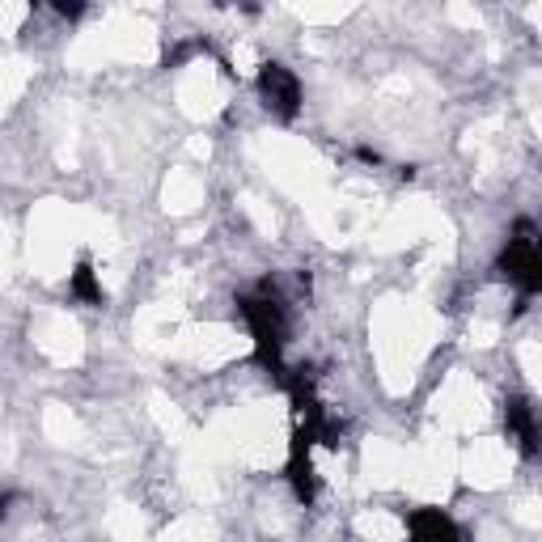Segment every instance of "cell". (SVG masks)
<instances>
[{
	"label": "cell",
	"instance_id": "obj_1",
	"mask_svg": "<svg viewBox=\"0 0 542 542\" xmlns=\"http://www.w3.org/2000/svg\"><path fill=\"white\" fill-rule=\"evenodd\" d=\"M500 267H504V276H509V284H513V288H521V297H534L538 288H542L538 229H534V221H526V216H521V221H517V229H513L509 246H504Z\"/></svg>",
	"mask_w": 542,
	"mask_h": 542
},
{
	"label": "cell",
	"instance_id": "obj_4",
	"mask_svg": "<svg viewBox=\"0 0 542 542\" xmlns=\"http://www.w3.org/2000/svg\"><path fill=\"white\" fill-rule=\"evenodd\" d=\"M504 420H509V432H513V441L526 449V454L534 458L538 454V415L530 403H509V411H504Z\"/></svg>",
	"mask_w": 542,
	"mask_h": 542
},
{
	"label": "cell",
	"instance_id": "obj_5",
	"mask_svg": "<svg viewBox=\"0 0 542 542\" xmlns=\"http://www.w3.org/2000/svg\"><path fill=\"white\" fill-rule=\"evenodd\" d=\"M68 293L77 297L81 305H102V301H106L102 284H98V276H94V267H89V263H81L77 271H72V280H68Z\"/></svg>",
	"mask_w": 542,
	"mask_h": 542
},
{
	"label": "cell",
	"instance_id": "obj_3",
	"mask_svg": "<svg viewBox=\"0 0 542 542\" xmlns=\"http://www.w3.org/2000/svg\"><path fill=\"white\" fill-rule=\"evenodd\" d=\"M407 534H411V542H462L458 521L441 509H411L407 513Z\"/></svg>",
	"mask_w": 542,
	"mask_h": 542
},
{
	"label": "cell",
	"instance_id": "obj_2",
	"mask_svg": "<svg viewBox=\"0 0 542 542\" xmlns=\"http://www.w3.org/2000/svg\"><path fill=\"white\" fill-rule=\"evenodd\" d=\"M259 94H263V106L276 119H297V111H301V81L284 64H263Z\"/></svg>",
	"mask_w": 542,
	"mask_h": 542
}]
</instances>
